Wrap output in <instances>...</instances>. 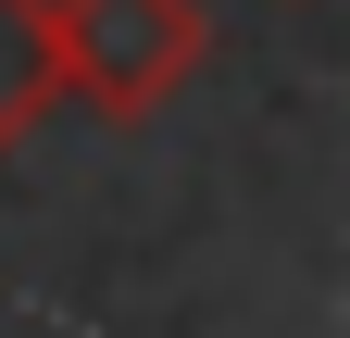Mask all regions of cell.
<instances>
[{"label": "cell", "instance_id": "cell-2", "mask_svg": "<svg viewBox=\"0 0 350 338\" xmlns=\"http://www.w3.org/2000/svg\"><path fill=\"white\" fill-rule=\"evenodd\" d=\"M51 13L38 0H0V163H13L38 125H51Z\"/></svg>", "mask_w": 350, "mask_h": 338}, {"label": "cell", "instance_id": "cell-1", "mask_svg": "<svg viewBox=\"0 0 350 338\" xmlns=\"http://www.w3.org/2000/svg\"><path fill=\"white\" fill-rule=\"evenodd\" d=\"M38 13H51V88L88 101L100 125H150L213 63L200 0H38Z\"/></svg>", "mask_w": 350, "mask_h": 338}]
</instances>
